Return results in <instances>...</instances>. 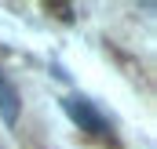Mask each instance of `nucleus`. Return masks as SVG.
Returning a JSON list of instances; mask_svg holds the SVG:
<instances>
[{
  "instance_id": "f03ea898",
  "label": "nucleus",
  "mask_w": 157,
  "mask_h": 149,
  "mask_svg": "<svg viewBox=\"0 0 157 149\" xmlns=\"http://www.w3.org/2000/svg\"><path fill=\"white\" fill-rule=\"evenodd\" d=\"M0 113H4V120L7 124H15V116H18V98H15V87L0 76Z\"/></svg>"
},
{
  "instance_id": "f257e3e1",
  "label": "nucleus",
  "mask_w": 157,
  "mask_h": 149,
  "mask_svg": "<svg viewBox=\"0 0 157 149\" xmlns=\"http://www.w3.org/2000/svg\"><path fill=\"white\" fill-rule=\"evenodd\" d=\"M66 109H70V116H73L77 124H84V127H91L95 135H102V131H106L102 116H99V113L91 109V106H88L84 98H70V102H66Z\"/></svg>"
}]
</instances>
